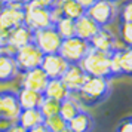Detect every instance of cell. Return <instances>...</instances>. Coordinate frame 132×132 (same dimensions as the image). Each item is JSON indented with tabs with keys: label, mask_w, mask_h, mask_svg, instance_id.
I'll list each match as a JSON object with an SVG mask.
<instances>
[{
	"label": "cell",
	"mask_w": 132,
	"mask_h": 132,
	"mask_svg": "<svg viewBox=\"0 0 132 132\" xmlns=\"http://www.w3.org/2000/svg\"><path fill=\"white\" fill-rule=\"evenodd\" d=\"M114 132H132V116L122 119V122L117 125Z\"/></svg>",
	"instance_id": "f546056e"
},
{
	"label": "cell",
	"mask_w": 132,
	"mask_h": 132,
	"mask_svg": "<svg viewBox=\"0 0 132 132\" xmlns=\"http://www.w3.org/2000/svg\"><path fill=\"white\" fill-rule=\"evenodd\" d=\"M24 24L33 31L51 27L52 18H51L49 9L40 6L36 0L24 5Z\"/></svg>",
	"instance_id": "3957f363"
},
{
	"label": "cell",
	"mask_w": 132,
	"mask_h": 132,
	"mask_svg": "<svg viewBox=\"0 0 132 132\" xmlns=\"http://www.w3.org/2000/svg\"><path fill=\"white\" fill-rule=\"evenodd\" d=\"M76 2H79V3H80V5L85 7V9H88L89 6H92V5L95 3L96 0H76Z\"/></svg>",
	"instance_id": "e575fe53"
},
{
	"label": "cell",
	"mask_w": 132,
	"mask_h": 132,
	"mask_svg": "<svg viewBox=\"0 0 132 132\" xmlns=\"http://www.w3.org/2000/svg\"><path fill=\"white\" fill-rule=\"evenodd\" d=\"M61 42H62V39H61L60 34L56 33L54 25L33 31V43L42 51L43 55L58 54Z\"/></svg>",
	"instance_id": "8992f818"
},
{
	"label": "cell",
	"mask_w": 132,
	"mask_h": 132,
	"mask_svg": "<svg viewBox=\"0 0 132 132\" xmlns=\"http://www.w3.org/2000/svg\"><path fill=\"white\" fill-rule=\"evenodd\" d=\"M28 132H51L45 126V123H40V125H37V126H34V128H31V129H28Z\"/></svg>",
	"instance_id": "836d02e7"
},
{
	"label": "cell",
	"mask_w": 132,
	"mask_h": 132,
	"mask_svg": "<svg viewBox=\"0 0 132 132\" xmlns=\"http://www.w3.org/2000/svg\"><path fill=\"white\" fill-rule=\"evenodd\" d=\"M0 9H2V3H0Z\"/></svg>",
	"instance_id": "60d3db41"
},
{
	"label": "cell",
	"mask_w": 132,
	"mask_h": 132,
	"mask_svg": "<svg viewBox=\"0 0 132 132\" xmlns=\"http://www.w3.org/2000/svg\"><path fill=\"white\" fill-rule=\"evenodd\" d=\"M89 42L83 39L73 36L70 39H62L58 54L68 62V64H80V61L85 58V55L89 52Z\"/></svg>",
	"instance_id": "277c9868"
},
{
	"label": "cell",
	"mask_w": 132,
	"mask_h": 132,
	"mask_svg": "<svg viewBox=\"0 0 132 132\" xmlns=\"http://www.w3.org/2000/svg\"><path fill=\"white\" fill-rule=\"evenodd\" d=\"M120 40L126 48H132V22H120Z\"/></svg>",
	"instance_id": "83f0119b"
},
{
	"label": "cell",
	"mask_w": 132,
	"mask_h": 132,
	"mask_svg": "<svg viewBox=\"0 0 132 132\" xmlns=\"http://www.w3.org/2000/svg\"><path fill=\"white\" fill-rule=\"evenodd\" d=\"M31 42H33V30H30L25 24H21L9 31L7 45L3 48L2 52L13 55L16 52V49L22 48V46H25V45H28Z\"/></svg>",
	"instance_id": "30bf717a"
},
{
	"label": "cell",
	"mask_w": 132,
	"mask_h": 132,
	"mask_svg": "<svg viewBox=\"0 0 132 132\" xmlns=\"http://www.w3.org/2000/svg\"><path fill=\"white\" fill-rule=\"evenodd\" d=\"M110 2H113V3H116V2H119V0H110Z\"/></svg>",
	"instance_id": "f35d334b"
},
{
	"label": "cell",
	"mask_w": 132,
	"mask_h": 132,
	"mask_svg": "<svg viewBox=\"0 0 132 132\" xmlns=\"http://www.w3.org/2000/svg\"><path fill=\"white\" fill-rule=\"evenodd\" d=\"M54 27L61 39H70V37L74 36V19L61 16L58 21L54 22Z\"/></svg>",
	"instance_id": "603a6c76"
},
{
	"label": "cell",
	"mask_w": 132,
	"mask_h": 132,
	"mask_svg": "<svg viewBox=\"0 0 132 132\" xmlns=\"http://www.w3.org/2000/svg\"><path fill=\"white\" fill-rule=\"evenodd\" d=\"M43 123H45V126H46L51 132H60V131H62V129L67 128V122L61 117L60 114L46 117V119L43 120Z\"/></svg>",
	"instance_id": "4316f807"
},
{
	"label": "cell",
	"mask_w": 132,
	"mask_h": 132,
	"mask_svg": "<svg viewBox=\"0 0 132 132\" xmlns=\"http://www.w3.org/2000/svg\"><path fill=\"white\" fill-rule=\"evenodd\" d=\"M86 79H88V74L80 67V64H68V67H67L65 73L62 74L61 80L67 86V89L70 90V94H76L83 86Z\"/></svg>",
	"instance_id": "7c38bea8"
},
{
	"label": "cell",
	"mask_w": 132,
	"mask_h": 132,
	"mask_svg": "<svg viewBox=\"0 0 132 132\" xmlns=\"http://www.w3.org/2000/svg\"><path fill=\"white\" fill-rule=\"evenodd\" d=\"M24 24V5L21 2H13L11 5H5L0 9V27L12 30L18 25Z\"/></svg>",
	"instance_id": "9c48e42d"
},
{
	"label": "cell",
	"mask_w": 132,
	"mask_h": 132,
	"mask_svg": "<svg viewBox=\"0 0 132 132\" xmlns=\"http://www.w3.org/2000/svg\"><path fill=\"white\" fill-rule=\"evenodd\" d=\"M86 15L94 19L100 27H107L113 22L117 15L116 3L110 0H96L92 6L86 9Z\"/></svg>",
	"instance_id": "52a82bcc"
},
{
	"label": "cell",
	"mask_w": 132,
	"mask_h": 132,
	"mask_svg": "<svg viewBox=\"0 0 132 132\" xmlns=\"http://www.w3.org/2000/svg\"><path fill=\"white\" fill-rule=\"evenodd\" d=\"M43 120H45V117L39 108H28V110H21L16 122L21 126H24L25 129H31V128L43 123Z\"/></svg>",
	"instance_id": "ffe728a7"
},
{
	"label": "cell",
	"mask_w": 132,
	"mask_h": 132,
	"mask_svg": "<svg viewBox=\"0 0 132 132\" xmlns=\"http://www.w3.org/2000/svg\"><path fill=\"white\" fill-rule=\"evenodd\" d=\"M120 22H132V0H126L122 3L120 9L117 11Z\"/></svg>",
	"instance_id": "f1b7e54d"
},
{
	"label": "cell",
	"mask_w": 132,
	"mask_h": 132,
	"mask_svg": "<svg viewBox=\"0 0 132 132\" xmlns=\"http://www.w3.org/2000/svg\"><path fill=\"white\" fill-rule=\"evenodd\" d=\"M80 67L85 70L88 76H96V77L111 79L110 74V54L101 52L96 49H89V52L85 55V58L80 61Z\"/></svg>",
	"instance_id": "7a4b0ae2"
},
{
	"label": "cell",
	"mask_w": 132,
	"mask_h": 132,
	"mask_svg": "<svg viewBox=\"0 0 132 132\" xmlns=\"http://www.w3.org/2000/svg\"><path fill=\"white\" fill-rule=\"evenodd\" d=\"M89 46L92 49L110 54L113 49L117 48V42H116V37L113 36L111 31L107 30L105 27H101L100 30L96 31L95 36L89 40Z\"/></svg>",
	"instance_id": "5bb4252c"
},
{
	"label": "cell",
	"mask_w": 132,
	"mask_h": 132,
	"mask_svg": "<svg viewBox=\"0 0 132 132\" xmlns=\"http://www.w3.org/2000/svg\"><path fill=\"white\" fill-rule=\"evenodd\" d=\"M94 126H95L94 117L88 111H85V110H82L71 120L67 122V128L71 132H92L94 131Z\"/></svg>",
	"instance_id": "ac0fdd59"
},
{
	"label": "cell",
	"mask_w": 132,
	"mask_h": 132,
	"mask_svg": "<svg viewBox=\"0 0 132 132\" xmlns=\"http://www.w3.org/2000/svg\"><path fill=\"white\" fill-rule=\"evenodd\" d=\"M19 74L13 55L0 52V83H9Z\"/></svg>",
	"instance_id": "e0dca14e"
},
{
	"label": "cell",
	"mask_w": 132,
	"mask_h": 132,
	"mask_svg": "<svg viewBox=\"0 0 132 132\" xmlns=\"http://www.w3.org/2000/svg\"><path fill=\"white\" fill-rule=\"evenodd\" d=\"M110 74H111V77L123 76L122 65H120V48H116L110 52Z\"/></svg>",
	"instance_id": "484cf974"
},
{
	"label": "cell",
	"mask_w": 132,
	"mask_h": 132,
	"mask_svg": "<svg viewBox=\"0 0 132 132\" xmlns=\"http://www.w3.org/2000/svg\"><path fill=\"white\" fill-rule=\"evenodd\" d=\"M18 2H21L22 5H27V3H30V2H33V0H18Z\"/></svg>",
	"instance_id": "8d00e7d4"
},
{
	"label": "cell",
	"mask_w": 132,
	"mask_h": 132,
	"mask_svg": "<svg viewBox=\"0 0 132 132\" xmlns=\"http://www.w3.org/2000/svg\"><path fill=\"white\" fill-rule=\"evenodd\" d=\"M9 31L11 30H6V28H2V27H0V46H2V49L7 45V40H9Z\"/></svg>",
	"instance_id": "1f68e13d"
},
{
	"label": "cell",
	"mask_w": 132,
	"mask_h": 132,
	"mask_svg": "<svg viewBox=\"0 0 132 132\" xmlns=\"http://www.w3.org/2000/svg\"><path fill=\"white\" fill-rule=\"evenodd\" d=\"M83 108H82V104L77 101V98H74V95H70L68 98L62 100L60 104V116L62 119L68 122L71 120L77 113H80Z\"/></svg>",
	"instance_id": "44dd1931"
},
{
	"label": "cell",
	"mask_w": 132,
	"mask_h": 132,
	"mask_svg": "<svg viewBox=\"0 0 132 132\" xmlns=\"http://www.w3.org/2000/svg\"><path fill=\"white\" fill-rule=\"evenodd\" d=\"M60 104H61V101H56V100L45 96L39 110L43 114V117L46 119V117H51V116H55V114H60Z\"/></svg>",
	"instance_id": "cb8c5ba5"
},
{
	"label": "cell",
	"mask_w": 132,
	"mask_h": 132,
	"mask_svg": "<svg viewBox=\"0 0 132 132\" xmlns=\"http://www.w3.org/2000/svg\"><path fill=\"white\" fill-rule=\"evenodd\" d=\"M68 62H67L60 54H46L43 55V60L40 62V68L46 73L49 79H61L65 73Z\"/></svg>",
	"instance_id": "8fae6325"
},
{
	"label": "cell",
	"mask_w": 132,
	"mask_h": 132,
	"mask_svg": "<svg viewBox=\"0 0 132 132\" xmlns=\"http://www.w3.org/2000/svg\"><path fill=\"white\" fill-rule=\"evenodd\" d=\"M56 5H60L62 16H67V18L74 19V21L86 13V9L79 2H76V0H64V2L56 3Z\"/></svg>",
	"instance_id": "7402d4cb"
},
{
	"label": "cell",
	"mask_w": 132,
	"mask_h": 132,
	"mask_svg": "<svg viewBox=\"0 0 132 132\" xmlns=\"http://www.w3.org/2000/svg\"><path fill=\"white\" fill-rule=\"evenodd\" d=\"M21 107L16 100V92L13 90H0V122L13 123L16 122Z\"/></svg>",
	"instance_id": "ba28073f"
},
{
	"label": "cell",
	"mask_w": 132,
	"mask_h": 132,
	"mask_svg": "<svg viewBox=\"0 0 132 132\" xmlns=\"http://www.w3.org/2000/svg\"><path fill=\"white\" fill-rule=\"evenodd\" d=\"M60 132H71V131H70L68 128H65V129H62V131H60Z\"/></svg>",
	"instance_id": "74e56055"
},
{
	"label": "cell",
	"mask_w": 132,
	"mask_h": 132,
	"mask_svg": "<svg viewBox=\"0 0 132 132\" xmlns=\"http://www.w3.org/2000/svg\"><path fill=\"white\" fill-rule=\"evenodd\" d=\"M43 95L48 96V98H52V100H56V101H62V100L68 98L71 94L67 89L65 85L62 83L61 79H49L48 85L43 90Z\"/></svg>",
	"instance_id": "d6986e66"
},
{
	"label": "cell",
	"mask_w": 132,
	"mask_h": 132,
	"mask_svg": "<svg viewBox=\"0 0 132 132\" xmlns=\"http://www.w3.org/2000/svg\"><path fill=\"white\" fill-rule=\"evenodd\" d=\"M111 92L110 79L105 77H96V76H88L85 80L83 86L79 92L71 94L77 96V101L82 104V107H94L105 101Z\"/></svg>",
	"instance_id": "6da1fadb"
},
{
	"label": "cell",
	"mask_w": 132,
	"mask_h": 132,
	"mask_svg": "<svg viewBox=\"0 0 132 132\" xmlns=\"http://www.w3.org/2000/svg\"><path fill=\"white\" fill-rule=\"evenodd\" d=\"M37 3L40 5V6H43V7H52L54 5H56V0H36Z\"/></svg>",
	"instance_id": "d6a6232c"
},
{
	"label": "cell",
	"mask_w": 132,
	"mask_h": 132,
	"mask_svg": "<svg viewBox=\"0 0 132 132\" xmlns=\"http://www.w3.org/2000/svg\"><path fill=\"white\" fill-rule=\"evenodd\" d=\"M13 60L16 62L18 71L22 74L28 70L40 67V62L43 60V52L31 42L22 48L16 49V52L13 54Z\"/></svg>",
	"instance_id": "5b68a950"
},
{
	"label": "cell",
	"mask_w": 132,
	"mask_h": 132,
	"mask_svg": "<svg viewBox=\"0 0 132 132\" xmlns=\"http://www.w3.org/2000/svg\"><path fill=\"white\" fill-rule=\"evenodd\" d=\"M100 28L101 27L96 24L94 19H90L86 13L74 21V36L79 37V39H83L86 42H89Z\"/></svg>",
	"instance_id": "9a60e30c"
},
{
	"label": "cell",
	"mask_w": 132,
	"mask_h": 132,
	"mask_svg": "<svg viewBox=\"0 0 132 132\" xmlns=\"http://www.w3.org/2000/svg\"><path fill=\"white\" fill-rule=\"evenodd\" d=\"M2 51H3V49H2V46H0V52H2Z\"/></svg>",
	"instance_id": "ab89813d"
},
{
	"label": "cell",
	"mask_w": 132,
	"mask_h": 132,
	"mask_svg": "<svg viewBox=\"0 0 132 132\" xmlns=\"http://www.w3.org/2000/svg\"><path fill=\"white\" fill-rule=\"evenodd\" d=\"M13 2H16V0H0V3H2V6H5V5H11Z\"/></svg>",
	"instance_id": "d590c367"
},
{
	"label": "cell",
	"mask_w": 132,
	"mask_h": 132,
	"mask_svg": "<svg viewBox=\"0 0 132 132\" xmlns=\"http://www.w3.org/2000/svg\"><path fill=\"white\" fill-rule=\"evenodd\" d=\"M48 82H49V77L46 76V73L43 71L40 67H37V68H33V70H28V71L22 73L21 86L43 94Z\"/></svg>",
	"instance_id": "4fadbf2b"
},
{
	"label": "cell",
	"mask_w": 132,
	"mask_h": 132,
	"mask_svg": "<svg viewBox=\"0 0 132 132\" xmlns=\"http://www.w3.org/2000/svg\"><path fill=\"white\" fill-rule=\"evenodd\" d=\"M120 65L123 76H132V48H120Z\"/></svg>",
	"instance_id": "d4e9b609"
},
{
	"label": "cell",
	"mask_w": 132,
	"mask_h": 132,
	"mask_svg": "<svg viewBox=\"0 0 132 132\" xmlns=\"http://www.w3.org/2000/svg\"><path fill=\"white\" fill-rule=\"evenodd\" d=\"M43 95L42 92H37V90L28 89V88H19V90L16 92V100L21 110H28V108H39L42 104Z\"/></svg>",
	"instance_id": "2e32d148"
},
{
	"label": "cell",
	"mask_w": 132,
	"mask_h": 132,
	"mask_svg": "<svg viewBox=\"0 0 132 132\" xmlns=\"http://www.w3.org/2000/svg\"><path fill=\"white\" fill-rule=\"evenodd\" d=\"M5 132H28V129H25L24 126H21L18 122H13V123H9Z\"/></svg>",
	"instance_id": "4dcf8cb0"
}]
</instances>
